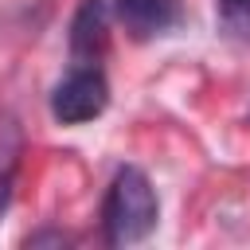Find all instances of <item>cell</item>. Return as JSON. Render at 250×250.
<instances>
[{
    "mask_svg": "<svg viewBox=\"0 0 250 250\" xmlns=\"http://www.w3.org/2000/svg\"><path fill=\"white\" fill-rule=\"evenodd\" d=\"M160 219V203H156V191H152V180L125 164L117 168V176L109 180V191H105V203H102V227H105V242L109 246H133V242H145L152 234Z\"/></svg>",
    "mask_w": 250,
    "mask_h": 250,
    "instance_id": "1",
    "label": "cell"
},
{
    "mask_svg": "<svg viewBox=\"0 0 250 250\" xmlns=\"http://www.w3.org/2000/svg\"><path fill=\"white\" fill-rule=\"evenodd\" d=\"M109 105V82L98 62H74L51 90V117L62 125H86Z\"/></svg>",
    "mask_w": 250,
    "mask_h": 250,
    "instance_id": "2",
    "label": "cell"
},
{
    "mask_svg": "<svg viewBox=\"0 0 250 250\" xmlns=\"http://www.w3.org/2000/svg\"><path fill=\"white\" fill-rule=\"evenodd\" d=\"M117 20L137 39H152L180 23V0H117Z\"/></svg>",
    "mask_w": 250,
    "mask_h": 250,
    "instance_id": "3",
    "label": "cell"
},
{
    "mask_svg": "<svg viewBox=\"0 0 250 250\" xmlns=\"http://www.w3.org/2000/svg\"><path fill=\"white\" fill-rule=\"evenodd\" d=\"M105 51V0H82L70 23V62H98Z\"/></svg>",
    "mask_w": 250,
    "mask_h": 250,
    "instance_id": "4",
    "label": "cell"
},
{
    "mask_svg": "<svg viewBox=\"0 0 250 250\" xmlns=\"http://www.w3.org/2000/svg\"><path fill=\"white\" fill-rule=\"evenodd\" d=\"M20 152H23V129L8 109H0V215L8 211V199H12Z\"/></svg>",
    "mask_w": 250,
    "mask_h": 250,
    "instance_id": "5",
    "label": "cell"
},
{
    "mask_svg": "<svg viewBox=\"0 0 250 250\" xmlns=\"http://www.w3.org/2000/svg\"><path fill=\"white\" fill-rule=\"evenodd\" d=\"M215 16H219L223 35L250 43V0H215Z\"/></svg>",
    "mask_w": 250,
    "mask_h": 250,
    "instance_id": "6",
    "label": "cell"
}]
</instances>
